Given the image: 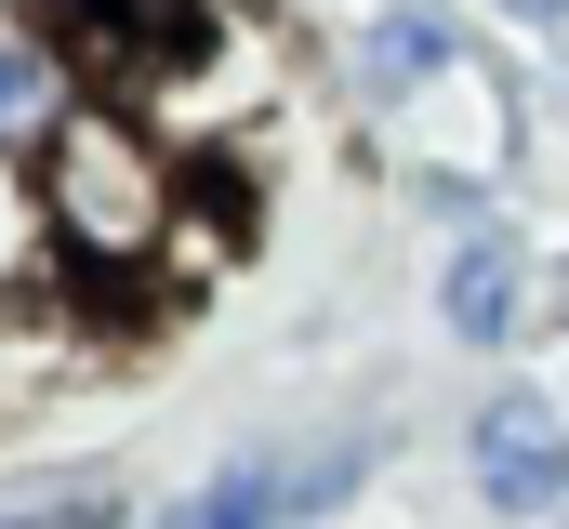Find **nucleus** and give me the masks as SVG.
<instances>
[{
    "label": "nucleus",
    "mask_w": 569,
    "mask_h": 529,
    "mask_svg": "<svg viewBox=\"0 0 569 529\" xmlns=\"http://www.w3.org/2000/svg\"><path fill=\"white\" fill-rule=\"evenodd\" d=\"M40 212H53V252L67 264L133 278L186 226V172H172V146L133 107H67V120L40 132Z\"/></svg>",
    "instance_id": "1"
},
{
    "label": "nucleus",
    "mask_w": 569,
    "mask_h": 529,
    "mask_svg": "<svg viewBox=\"0 0 569 529\" xmlns=\"http://www.w3.org/2000/svg\"><path fill=\"white\" fill-rule=\"evenodd\" d=\"M477 477H490V503H503V517H543V503L569 490L557 410H543V397H490V410H477Z\"/></svg>",
    "instance_id": "2"
},
{
    "label": "nucleus",
    "mask_w": 569,
    "mask_h": 529,
    "mask_svg": "<svg viewBox=\"0 0 569 529\" xmlns=\"http://www.w3.org/2000/svg\"><path fill=\"white\" fill-rule=\"evenodd\" d=\"M530 318H543V305H530V252L477 226V239L450 252V331H463V345H517Z\"/></svg>",
    "instance_id": "3"
},
{
    "label": "nucleus",
    "mask_w": 569,
    "mask_h": 529,
    "mask_svg": "<svg viewBox=\"0 0 569 529\" xmlns=\"http://www.w3.org/2000/svg\"><path fill=\"white\" fill-rule=\"evenodd\" d=\"M172 529H291V463H226V477H199L186 503H172Z\"/></svg>",
    "instance_id": "4"
},
{
    "label": "nucleus",
    "mask_w": 569,
    "mask_h": 529,
    "mask_svg": "<svg viewBox=\"0 0 569 529\" xmlns=\"http://www.w3.org/2000/svg\"><path fill=\"white\" fill-rule=\"evenodd\" d=\"M358 80H371V93H398V80H463V40H450L437 13H385V27L358 40Z\"/></svg>",
    "instance_id": "5"
},
{
    "label": "nucleus",
    "mask_w": 569,
    "mask_h": 529,
    "mask_svg": "<svg viewBox=\"0 0 569 529\" xmlns=\"http://www.w3.org/2000/svg\"><path fill=\"white\" fill-rule=\"evenodd\" d=\"M67 120V67L27 40V27H0V146H27V132Z\"/></svg>",
    "instance_id": "6"
},
{
    "label": "nucleus",
    "mask_w": 569,
    "mask_h": 529,
    "mask_svg": "<svg viewBox=\"0 0 569 529\" xmlns=\"http://www.w3.org/2000/svg\"><path fill=\"white\" fill-rule=\"evenodd\" d=\"M53 239V212H40V186H13V146H0V291L27 278V252Z\"/></svg>",
    "instance_id": "7"
},
{
    "label": "nucleus",
    "mask_w": 569,
    "mask_h": 529,
    "mask_svg": "<svg viewBox=\"0 0 569 529\" xmlns=\"http://www.w3.org/2000/svg\"><path fill=\"white\" fill-rule=\"evenodd\" d=\"M503 13H530V27H557V13H569V0H503Z\"/></svg>",
    "instance_id": "8"
}]
</instances>
